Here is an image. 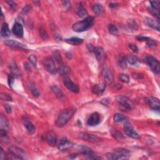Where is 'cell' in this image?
<instances>
[{
	"instance_id": "cell-1",
	"label": "cell",
	"mask_w": 160,
	"mask_h": 160,
	"mask_svg": "<svg viewBox=\"0 0 160 160\" xmlns=\"http://www.w3.org/2000/svg\"><path fill=\"white\" fill-rule=\"evenodd\" d=\"M75 112H76V109L74 108H68L63 110L59 114L55 121L56 126L58 128H62L72 118Z\"/></svg>"
},
{
	"instance_id": "cell-2",
	"label": "cell",
	"mask_w": 160,
	"mask_h": 160,
	"mask_svg": "<svg viewBox=\"0 0 160 160\" xmlns=\"http://www.w3.org/2000/svg\"><path fill=\"white\" fill-rule=\"evenodd\" d=\"M94 24V18L92 16H88L83 21H80L75 23L72 26V29L74 31L81 33L87 31Z\"/></svg>"
},
{
	"instance_id": "cell-3",
	"label": "cell",
	"mask_w": 160,
	"mask_h": 160,
	"mask_svg": "<svg viewBox=\"0 0 160 160\" xmlns=\"http://www.w3.org/2000/svg\"><path fill=\"white\" fill-rule=\"evenodd\" d=\"M106 156L109 159H125L130 157V152L125 148H118L116 149L114 153H107Z\"/></svg>"
},
{
	"instance_id": "cell-4",
	"label": "cell",
	"mask_w": 160,
	"mask_h": 160,
	"mask_svg": "<svg viewBox=\"0 0 160 160\" xmlns=\"http://www.w3.org/2000/svg\"><path fill=\"white\" fill-rule=\"evenodd\" d=\"M43 65L47 72L51 74H55L57 72V69L55 67V64L52 58L46 57L43 60Z\"/></svg>"
},
{
	"instance_id": "cell-5",
	"label": "cell",
	"mask_w": 160,
	"mask_h": 160,
	"mask_svg": "<svg viewBox=\"0 0 160 160\" xmlns=\"http://www.w3.org/2000/svg\"><path fill=\"white\" fill-rule=\"evenodd\" d=\"M8 149L9 153L11 154V156H13L15 159H23L25 157V152L20 148L14 147V146H11Z\"/></svg>"
},
{
	"instance_id": "cell-6",
	"label": "cell",
	"mask_w": 160,
	"mask_h": 160,
	"mask_svg": "<svg viewBox=\"0 0 160 160\" xmlns=\"http://www.w3.org/2000/svg\"><path fill=\"white\" fill-rule=\"evenodd\" d=\"M147 63L149 68H151L152 71L155 73L158 74L160 72V68H159V63L158 60L155 58L153 57V56H148L147 59Z\"/></svg>"
},
{
	"instance_id": "cell-7",
	"label": "cell",
	"mask_w": 160,
	"mask_h": 160,
	"mask_svg": "<svg viewBox=\"0 0 160 160\" xmlns=\"http://www.w3.org/2000/svg\"><path fill=\"white\" fill-rule=\"evenodd\" d=\"M79 137L84 141H86V142H91L93 143H99L101 140V139L100 137H98V136L92 134H89L88 133H80L79 134Z\"/></svg>"
},
{
	"instance_id": "cell-8",
	"label": "cell",
	"mask_w": 160,
	"mask_h": 160,
	"mask_svg": "<svg viewBox=\"0 0 160 160\" xmlns=\"http://www.w3.org/2000/svg\"><path fill=\"white\" fill-rule=\"evenodd\" d=\"M146 102L149 108L154 111H159L160 109V103L159 101L157 98L155 97H148L146 98Z\"/></svg>"
},
{
	"instance_id": "cell-9",
	"label": "cell",
	"mask_w": 160,
	"mask_h": 160,
	"mask_svg": "<svg viewBox=\"0 0 160 160\" xmlns=\"http://www.w3.org/2000/svg\"><path fill=\"white\" fill-rule=\"evenodd\" d=\"M73 143L69 141L67 138L64 137L60 140V142L58 146V149L60 151H66L73 147Z\"/></svg>"
},
{
	"instance_id": "cell-10",
	"label": "cell",
	"mask_w": 160,
	"mask_h": 160,
	"mask_svg": "<svg viewBox=\"0 0 160 160\" xmlns=\"http://www.w3.org/2000/svg\"><path fill=\"white\" fill-rule=\"evenodd\" d=\"M124 131L125 134L129 137L135 139H138L140 138L139 135L136 132L133 127L130 124H126L124 127Z\"/></svg>"
},
{
	"instance_id": "cell-11",
	"label": "cell",
	"mask_w": 160,
	"mask_h": 160,
	"mask_svg": "<svg viewBox=\"0 0 160 160\" xmlns=\"http://www.w3.org/2000/svg\"><path fill=\"white\" fill-rule=\"evenodd\" d=\"M63 83L65 86L67 87L69 91H72L74 93H78L79 91V88L76 84L73 83L69 78H64Z\"/></svg>"
},
{
	"instance_id": "cell-12",
	"label": "cell",
	"mask_w": 160,
	"mask_h": 160,
	"mask_svg": "<svg viewBox=\"0 0 160 160\" xmlns=\"http://www.w3.org/2000/svg\"><path fill=\"white\" fill-rule=\"evenodd\" d=\"M93 52L95 53L96 57L98 61L100 63H103L105 62L106 55L105 53V51L101 47H94L93 50Z\"/></svg>"
},
{
	"instance_id": "cell-13",
	"label": "cell",
	"mask_w": 160,
	"mask_h": 160,
	"mask_svg": "<svg viewBox=\"0 0 160 160\" xmlns=\"http://www.w3.org/2000/svg\"><path fill=\"white\" fill-rule=\"evenodd\" d=\"M117 101L118 102L120 105H121L122 106L124 107L125 109L130 110L131 108H133V104L128 98L123 96H119L117 97Z\"/></svg>"
},
{
	"instance_id": "cell-14",
	"label": "cell",
	"mask_w": 160,
	"mask_h": 160,
	"mask_svg": "<svg viewBox=\"0 0 160 160\" xmlns=\"http://www.w3.org/2000/svg\"><path fill=\"white\" fill-rule=\"evenodd\" d=\"M102 75H103V78H104L105 79V82L107 84H111L113 82V80H114L113 74L111 71L108 68L105 67L103 69Z\"/></svg>"
},
{
	"instance_id": "cell-15",
	"label": "cell",
	"mask_w": 160,
	"mask_h": 160,
	"mask_svg": "<svg viewBox=\"0 0 160 160\" xmlns=\"http://www.w3.org/2000/svg\"><path fill=\"white\" fill-rule=\"evenodd\" d=\"M100 115L98 113H93L89 116L87 121V124L88 126H95L98 125L99 123H100Z\"/></svg>"
},
{
	"instance_id": "cell-16",
	"label": "cell",
	"mask_w": 160,
	"mask_h": 160,
	"mask_svg": "<svg viewBox=\"0 0 160 160\" xmlns=\"http://www.w3.org/2000/svg\"><path fill=\"white\" fill-rule=\"evenodd\" d=\"M77 149L80 153L84 155V156H88V158L89 156H92V155L95 154V153H94L93 150L91 148L86 147V146H84V145L78 146Z\"/></svg>"
},
{
	"instance_id": "cell-17",
	"label": "cell",
	"mask_w": 160,
	"mask_h": 160,
	"mask_svg": "<svg viewBox=\"0 0 160 160\" xmlns=\"http://www.w3.org/2000/svg\"><path fill=\"white\" fill-rule=\"evenodd\" d=\"M12 31L13 33V34L18 38H22L23 36V35H24L23 27L20 23H16L14 25L12 28Z\"/></svg>"
},
{
	"instance_id": "cell-18",
	"label": "cell",
	"mask_w": 160,
	"mask_h": 160,
	"mask_svg": "<svg viewBox=\"0 0 160 160\" xmlns=\"http://www.w3.org/2000/svg\"><path fill=\"white\" fill-rule=\"evenodd\" d=\"M5 43L8 46L11 47V48H13L25 50L26 48L25 45L20 43V42L13 40H8L5 41Z\"/></svg>"
},
{
	"instance_id": "cell-19",
	"label": "cell",
	"mask_w": 160,
	"mask_h": 160,
	"mask_svg": "<svg viewBox=\"0 0 160 160\" xmlns=\"http://www.w3.org/2000/svg\"><path fill=\"white\" fill-rule=\"evenodd\" d=\"M46 141L51 146H55L57 143V136L52 131L48 133L45 136Z\"/></svg>"
},
{
	"instance_id": "cell-20",
	"label": "cell",
	"mask_w": 160,
	"mask_h": 160,
	"mask_svg": "<svg viewBox=\"0 0 160 160\" xmlns=\"http://www.w3.org/2000/svg\"><path fill=\"white\" fill-rule=\"evenodd\" d=\"M145 23H147V25L149 27L158 31H159V23L158 20H155L152 18H147L145 19Z\"/></svg>"
},
{
	"instance_id": "cell-21",
	"label": "cell",
	"mask_w": 160,
	"mask_h": 160,
	"mask_svg": "<svg viewBox=\"0 0 160 160\" xmlns=\"http://www.w3.org/2000/svg\"><path fill=\"white\" fill-rule=\"evenodd\" d=\"M106 89V84L105 83H101L95 84L92 88L93 92L96 94V95H100V94L102 93L105 91Z\"/></svg>"
},
{
	"instance_id": "cell-22",
	"label": "cell",
	"mask_w": 160,
	"mask_h": 160,
	"mask_svg": "<svg viewBox=\"0 0 160 160\" xmlns=\"http://www.w3.org/2000/svg\"><path fill=\"white\" fill-rule=\"evenodd\" d=\"M92 8L94 13L96 14L97 15L100 16L105 13V8H103V6L101 5V4L99 3L93 4Z\"/></svg>"
},
{
	"instance_id": "cell-23",
	"label": "cell",
	"mask_w": 160,
	"mask_h": 160,
	"mask_svg": "<svg viewBox=\"0 0 160 160\" xmlns=\"http://www.w3.org/2000/svg\"><path fill=\"white\" fill-rule=\"evenodd\" d=\"M0 127H1V130H5L6 131L9 129L8 121L3 115H1L0 116Z\"/></svg>"
},
{
	"instance_id": "cell-24",
	"label": "cell",
	"mask_w": 160,
	"mask_h": 160,
	"mask_svg": "<svg viewBox=\"0 0 160 160\" xmlns=\"http://www.w3.org/2000/svg\"><path fill=\"white\" fill-rule=\"evenodd\" d=\"M10 31H9V27L7 23H4L1 26V35L3 38H8L10 36Z\"/></svg>"
},
{
	"instance_id": "cell-25",
	"label": "cell",
	"mask_w": 160,
	"mask_h": 160,
	"mask_svg": "<svg viewBox=\"0 0 160 160\" xmlns=\"http://www.w3.org/2000/svg\"><path fill=\"white\" fill-rule=\"evenodd\" d=\"M24 125H25V126L26 127L27 131L29 132V133L33 134L36 131L35 127L31 121H30L28 120L25 119L24 120Z\"/></svg>"
},
{
	"instance_id": "cell-26",
	"label": "cell",
	"mask_w": 160,
	"mask_h": 160,
	"mask_svg": "<svg viewBox=\"0 0 160 160\" xmlns=\"http://www.w3.org/2000/svg\"><path fill=\"white\" fill-rule=\"evenodd\" d=\"M65 41L67 42L68 43L73 45H79L83 43V40L81 38H77V37H73V38H71L66 39Z\"/></svg>"
},
{
	"instance_id": "cell-27",
	"label": "cell",
	"mask_w": 160,
	"mask_h": 160,
	"mask_svg": "<svg viewBox=\"0 0 160 160\" xmlns=\"http://www.w3.org/2000/svg\"><path fill=\"white\" fill-rule=\"evenodd\" d=\"M57 72H58L60 74L63 75V76H66V75H68L70 73L71 69L67 66L62 64L57 69Z\"/></svg>"
},
{
	"instance_id": "cell-28",
	"label": "cell",
	"mask_w": 160,
	"mask_h": 160,
	"mask_svg": "<svg viewBox=\"0 0 160 160\" xmlns=\"http://www.w3.org/2000/svg\"><path fill=\"white\" fill-rule=\"evenodd\" d=\"M77 15L78 16L81 18H87L88 17V12L86 10V9L84 8V6L82 4V3H80L78 11H77Z\"/></svg>"
},
{
	"instance_id": "cell-29",
	"label": "cell",
	"mask_w": 160,
	"mask_h": 160,
	"mask_svg": "<svg viewBox=\"0 0 160 160\" xmlns=\"http://www.w3.org/2000/svg\"><path fill=\"white\" fill-rule=\"evenodd\" d=\"M114 121L115 123H126L128 118L123 115L120 113H116L113 117Z\"/></svg>"
},
{
	"instance_id": "cell-30",
	"label": "cell",
	"mask_w": 160,
	"mask_h": 160,
	"mask_svg": "<svg viewBox=\"0 0 160 160\" xmlns=\"http://www.w3.org/2000/svg\"><path fill=\"white\" fill-rule=\"evenodd\" d=\"M51 89H52V91L54 93L56 96L58 97L59 99H62V98L64 97V94H63V91L58 86L55 85V86H52Z\"/></svg>"
},
{
	"instance_id": "cell-31",
	"label": "cell",
	"mask_w": 160,
	"mask_h": 160,
	"mask_svg": "<svg viewBox=\"0 0 160 160\" xmlns=\"http://www.w3.org/2000/svg\"><path fill=\"white\" fill-rule=\"evenodd\" d=\"M127 62H128L131 65H135L137 64L138 62V59L137 56L134 55H129L126 57Z\"/></svg>"
},
{
	"instance_id": "cell-32",
	"label": "cell",
	"mask_w": 160,
	"mask_h": 160,
	"mask_svg": "<svg viewBox=\"0 0 160 160\" xmlns=\"http://www.w3.org/2000/svg\"><path fill=\"white\" fill-rule=\"evenodd\" d=\"M10 68H11V71L14 76H16V78L21 76V73L16 64L15 63L11 64L10 66Z\"/></svg>"
},
{
	"instance_id": "cell-33",
	"label": "cell",
	"mask_w": 160,
	"mask_h": 160,
	"mask_svg": "<svg viewBox=\"0 0 160 160\" xmlns=\"http://www.w3.org/2000/svg\"><path fill=\"white\" fill-rule=\"evenodd\" d=\"M28 86H29V87H30V89L31 93L33 94V95L35 97H38V96H40V92L38 90V89L36 88V86L35 85V84L30 83Z\"/></svg>"
},
{
	"instance_id": "cell-34",
	"label": "cell",
	"mask_w": 160,
	"mask_h": 160,
	"mask_svg": "<svg viewBox=\"0 0 160 160\" xmlns=\"http://www.w3.org/2000/svg\"><path fill=\"white\" fill-rule=\"evenodd\" d=\"M128 26L129 29L133 30V31H136L138 29V26L137 23L134 20H130L128 21Z\"/></svg>"
},
{
	"instance_id": "cell-35",
	"label": "cell",
	"mask_w": 160,
	"mask_h": 160,
	"mask_svg": "<svg viewBox=\"0 0 160 160\" xmlns=\"http://www.w3.org/2000/svg\"><path fill=\"white\" fill-rule=\"evenodd\" d=\"M118 64L122 68H126L127 67V59L126 57L124 56H121L118 59Z\"/></svg>"
},
{
	"instance_id": "cell-36",
	"label": "cell",
	"mask_w": 160,
	"mask_h": 160,
	"mask_svg": "<svg viewBox=\"0 0 160 160\" xmlns=\"http://www.w3.org/2000/svg\"><path fill=\"white\" fill-rule=\"evenodd\" d=\"M108 30L113 35H116L118 33V28L115 25H109V26H108Z\"/></svg>"
},
{
	"instance_id": "cell-37",
	"label": "cell",
	"mask_w": 160,
	"mask_h": 160,
	"mask_svg": "<svg viewBox=\"0 0 160 160\" xmlns=\"http://www.w3.org/2000/svg\"><path fill=\"white\" fill-rule=\"evenodd\" d=\"M39 32H40V35L41 37L43 38L44 40H46L48 38V36L46 30H45V28L43 26H40L39 28Z\"/></svg>"
},
{
	"instance_id": "cell-38",
	"label": "cell",
	"mask_w": 160,
	"mask_h": 160,
	"mask_svg": "<svg viewBox=\"0 0 160 160\" xmlns=\"http://www.w3.org/2000/svg\"><path fill=\"white\" fill-rule=\"evenodd\" d=\"M0 98L3 101H12V98L11 96L9 95V94L5 93H1L0 94Z\"/></svg>"
},
{
	"instance_id": "cell-39",
	"label": "cell",
	"mask_w": 160,
	"mask_h": 160,
	"mask_svg": "<svg viewBox=\"0 0 160 160\" xmlns=\"http://www.w3.org/2000/svg\"><path fill=\"white\" fill-rule=\"evenodd\" d=\"M112 135H113V136H114L115 138H116V139L119 140V141H121L124 139L123 136L122 135V134L119 132H118V131H113Z\"/></svg>"
},
{
	"instance_id": "cell-40",
	"label": "cell",
	"mask_w": 160,
	"mask_h": 160,
	"mask_svg": "<svg viewBox=\"0 0 160 160\" xmlns=\"http://www.w3.org/2000/svg\"><path fill=\"white\" fill-rule=\"evenodd\" d=\"M119 78L120 79V81L123 83H128L130 82V78L128 75L126 74H120Z\"/></svg>"
},
{
	"instance_id": "cell-41",
	"label": "cell",
	"mask_w": 160,
	"mask_h": 160,
	"mask_svg": "<svg viewBox=\"0 0 160 160\" xmlns=\"http://www.w3.org/2000/svg\"><path fill=\"white\" fill-rule=\"evenodd\" d=\"M6 2L8 4L9 7H10L13 9V10L16 11V9L18 8V6L15 1H12V0H6Z\"/></svg>"
},
{
	"instance_id": "cell-42",
	"label": "cell",
	"mask_w": 160,
	"mask_h": 160,
	"mask_svg": "<svg viewBox=\"0 0 160 160\" xmlns=\"http://www.w3.org/2000/svg\"><path fill=\"white\" fill-rule=\"evenodd\" d=\"M149 12L152 13V15H153L154 16L156 17V18L159 19V10L158 9H153L152 7L148 8Z\"/></svg>"
},
{
	"instance_id": "cell-43",
	"label": "cell",
	"mask_w": 160,
	"mask_h": 160,
	"mask_svg": "<svg viewBox=\"0 0 160 160\" xmlns=\"http://www.w3.org/2000/svg\"><path fill=\"white\" fill-rule=\"evenodd\" d=\"M53 56H54V58H55V60L56 61V62H57L59 64H62V56H61L60 54L58 52V51H56V52L54 53Z\"/></svg>"
},
{
	"instance_id": "cell-44",
	"label": "cell",
	"mask_w": 160,
	"mask_h": 160,
	"mask_svg": "<svg viewBox=\"0 0 160 160\" xmlns=\"http://www.w3.org/2000/svg\"><path fill=\"white\" fill-rule=\"evenodd\" d=\"M147 43L149 47H155L157 45V42L156 41H154V40L150 38H148V40H147Z\"/></svg>"
},
{
	"instance_id": "cell-45",
	"label": "cell",
	"mask_w": 160,
	"mask_h": 160,
	"mask_svg": "<svg viewBox=\"0 0 160 160\" xmlns=\"http://www.w3.org/2000/svg\"><path fill=\"white\" fill-rule=\"evenodd\" d=\"M29 60L30 63L34 66V67H36V63H37V57L34 55H31L29 57Z\"/></svg>"
},
{
	"instance_id": "cell-46",
	"label": "cell",
	"mask_w": 160,
	"mask_h": 160,
	"mask_svg": "<svg viewBox=\"0 0 160 160\" xmlns=\"http://www.w3.org/2000/svg\"><path fill=\"white\" fill-rule=\"evenodd\" d=\"M150 3L152 4V8L153 9H158L159 8V1H150Z\"/></svg>"
},
{
	"instance_id": "cell-47",
	"label": "cell",
	"mask_w": 160,
	"mask_h": 160,
	"mask_svg": "<svg viewBox=\"0 0 160 160\" xmlns=\"http://www.w3.org/2000/svg\"><path fill=\"white\" fill-rule=\"evenodd\" d=\"M0 158H1V159H2V160L8 159L7 158V156L6 155V154H5V152L3 151V149L2 148H1V152H0Z\"/></svg>"
},
{
	"instance_id": "cell-48",
	"label": "cell",
	"mask_w": 160,
	"mask_h": 160,
	"mask_svg": "<svg viewBox=\"0 0 160 160\" xmlns=\"http://www.w3.org/2000/svg\"><path fill=\"white\" fill-rule=\"evenodd\" d=\"M129 47H130V48L133 51V52H137L138 50V47L133 44H130Z\"/></svg>"
},
{
	"instance_id": "cell-49",
	"label": "cell",
	"mask_w": 160,
	"mask_h": 160,
	"mask_svg": "<svg viewBox=\"0 0 160 160\" xmlns=\"http://www.w3.org/2000/svg\"><path fill=\"white\" fill-rule=\"evenodd\" d=\"M30 9H31V6L27 5L24 8H23V13L25 14V15H26V14H27L28 13L30 12Z\"/></svg>"
},
{
	"instance_id": "cell-50",
	"label": "cell",
	"mask_w": 160,
	"mask_h": 160,
	"mask_svg": "<svg viewBox=\"0 0 160 160\" xmlns=\"http://www.w3.org/2000/svg\"><path fill=\"white\" fill-rule=\"evenodd\" d=\"M8 84L9 86H11L12 84L14 83V78L13 76H11V75H8Z\"/></svg>"
},
{
	"instance_id": "cell-51",
	"label": "cell",
	"mask_w": 160,
	"mask_h": 160,
	"mask_svg": "<svg viewBox=\"0 0 160 160\" xmlns=\"http://www.w3.org/2000/svg\"><path fill=\"white\" fill-rule=\"evenodd\" d=\"M4 108H5V110H6V112L8 113H11V106H9L8 105H4Z\"/></svg>"
},
{
	"instance_id": "cell-52",
	"label": "cell",
	"mask_w": 160,
	"mask_h": 160,
	"mask_svg": "<svg viewBox=\"0 0 160 160\" xmlns=\"http://www.w3.org/2000/svg\"><path fill=\"white\" fill-rule=\"evenodd\" d=\"M63 4L65 8H69L71 6V2L69 1H63Z\"/></svg>"
},
{
	"instance_id": "cell-53",
	"label": "cell",
	"mask_w": 160,
	"mask_h": 160,
	"mask_svg": "<svg viewBox=\"0 0 160 160\" xmlns=\"http://www.w3.org/2000/svg\"><path fill=\"white\" fill-rule=\"evenodd\" d=\"M118 6V4H117L116 3H111L110 4V7H111V8H115Z\"/></svg>"
}]
</instances>
